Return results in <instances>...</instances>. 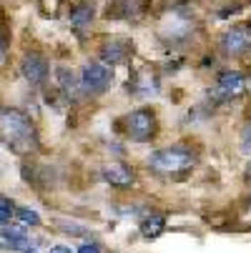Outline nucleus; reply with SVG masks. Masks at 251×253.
Listing matches in <instances>:
<instances>
[{"instance_id": "nucleus-1", "label": "nucleus", "mask_w": 251, "mask_h": 253, "mask_svg": "<svg viewBox=\"0 0 251 253\" xmlns=\"http://www.w3.org/2000/svg\"><path fill=\"white\" fill-rule=\"evenodd\" d=\"M0 140L10 146L15 153H30L38 146L30 118L15 108H0Z\"/></svg>"}, {"instance_id": "nucleus-2", "label": "nucleus", "mask_w": 251, "mask_h": 253, "mask_svg": "<svg viewBox=\"0 0 251 253\" xmlns=\"http://www.w3.org/2000/svg\"><path fill=\"white\" fill-rule=\"evenodd\" d=\"M194 161H196V156H194L191 148H186V146H171V148H161V151L151 153L149 166H151L156 173L178 175V173L191 170Z\"/></svg>"}, {"instance_id": "nucleus-3", "label": "nucleus", "mask_w": 251, "mask_h": 253, "mask_svg": "<svg viewBox=\"0 0 251 253\" xmlns=\"http://www.w3.org/2000/svg\"><path fill=\"white\" fill-rule=\"evenodd\" d=\"M113 81V68L103 65V63H86L81 70V90L86 95H100L111 88Z\"/></svg>"}, {"instance_id": "nucleus-4", "label": "nucleus", "mask_w": 251, "mask_h": 253, "mask_svg": "<svg viewBox=\"0 0 251 253\" xmlns=\"http://www.w3.org/2000/svg\"><path fill=\"white\" fill-rule=\"evenodd\" d=\"M123 128H126V135L131 140L149 143L156 135V116H153V111H149V108H138V111L126 116Z\"/></svg>"}, {"instance_id": "nucleus-5", "label": "nucleus", "mask_w": 251, "mask_h": 253, "mask_svg": "<svg viewBox=\"0 0 251 253\" xmlns=\"http://www.w3.org/2000/svg\"><path fill=\"white\" fill-rule=\"evenodd\" d=\"M251 50V33L239 25V28H231L229 33H224L221 38V53L229 55V58H241L244 53Z\"/></svg>"}, {"instance_id": "nucleus-6", "label": "nucleus", "mask_w": 251, "mask_h": 253, "mask_svg": "<svg viewBox=\"0 0 251 253\" xmlns=\"http://www.w3.org/2000/svg\"><path fill=\"white\" fill-rule=\"evenodd\" d=\"M20 73L25 76L30 85H41L48 78V60L38 53H25L20 60Z\"/></svg>"}, {"instance_id": "nucleus-7", "label": "nucleus", "mask_w": 251, "mask_h": 253, "mask_svg": "<svg viewBox=\"0 0 251 253\" xmlns=\"http://www.w3.org/2000/svg\"><path fill=\"white\" fill-rule=\"evenodd\" d=\"M128 53H131V43L123 41V38H113V41H108V43L100 48V60H103V65L113 68V65L126 63Z\"/></svg>"}, {"instance_id": "nucleus-8", "label": "nucleus", "mask_w": 251, "mask_h": 253, "mask_svg": "<svg viewBox=\"0 0 251 253\" xmlns=\"http://www.w3.org/2000/svg\"><path fill=\"white\" fill-rule=\"evenodd\" d=\"M244 88H246V81H244V76L239 73V70H226V73L219 76L216 93L221 98H236V95L244 93Z\"/></svg>"}, {"instance_id": "nucleus-9", "label": "nucleus", "mask_w": 251, "mask_h": 253, "mask_svg": "<svg viewBox=\"0 0 251 253\" xmlns=\"http://www.w3.org/2000/svg\"><path fill=\"white\" fill-rule=\"evenodd\" d=\"M103 180L116 188H128L133 183V170L126 163H108L103 166Z\"/></svg>"}, {"instance_id": "nucleus-10", "label": "nucleus", "mask_w": 251, "mask_h": 253, "mask_svg": "<svg viewBox=\"0 0 251 253\" xmlns=\"http://www.w3.org/2000/svg\"><path fill=\"white\" fill-rule=\"evenodd\" d=\"M0 233H3V241L8 243V248H13V251H25V253L33 251V241H30L25 226H5Z\"/></svg>"}, {"instance_id": "nucleus-11", "label": "nucleus", "mask_w": 251, "mask_h": 253, "mask_svg": "<svg viewBox=\"0 0 251 253\" xmlns=\"http://www.w3.org/2000/svg\"><path fill=\"white\" fill-rule=\"evenodd\" d=\"M166 228V221H163V215L158 213H151L149 218H143L141 221V236L143 238H158Z\"/></svg>"}, {"instance_id": "nucleus-12", "label": "nucleus", "mask_w": 251, "mask_h": 253, "mask_svg": "<svg viewBox=\"0 0 251 253\" xmlns=\"http://www.w3.org/2000/svg\"><path fill=\"white\" fill-rule=\"evenodd\" d=\"M91 20H93V5L91 3H81V5H76L73 10H70V25H73L76 30L88 28Z\"/></svg>"}, {"instance_id": "nucleus-13", "label": "nucleus", "mask_w": 251, "mask_h": 253, "mask_svg": "<svg viewBox=\"0 0 251 253\" xmlns=\"http://www.w3.org/2000/svg\"><path fill=\"white\" fill-rule=\"evenodd\" d=\"M58 81H60V88H63V93H65L68 98H73V95L78 93L76 78H73V73H70L68 68H60V70H58Z\"/></svg>"}, {"instance_id": "nucleus-14", "label": "nucleus", "mask_w": 251, "mask_h": 253, "mask_svg": "<svg viewBox=\"0 0 251 253\" xmlns=\"http://www.w3.org/2000/svg\"><path fill=\"white\" fill-rule=\"evenodd\" d=\"M15 215L20 218V226H38L41 223V215L33 208H15Z\"/></svg>"}, {"instance_id": "nucleus-15", "label": "nucleus", "mask_w": 251, "mask_h": 253, "mask_svg": "<svg viewBox=\"0 0 251 253\" xmlns=\"http://www.w3.org/2000/svg\"><path fill=\"white\" fill-rule=\"evenodd\" d=\"M13 213H15V203L10 198H5V196H0V223L5 226L13 218Z\"/></svg>"}, {"instance_id": "nucleus-16", "label": "nucleus", "mask_w": 251, "mask_h": 253, "mask_svg": "<svg viewBox=\"0 0 251 253\" xmlns=\"http://www.w3.org/2000/svg\"><path fill=\"white\" fill-rule=\"evenodd\" d=\"M239 148H241V153L251 156V123H246V126L241 128V135H239Z\"/></svg>"}, {"instance_id": "nucleus-17", "label": "nucleus", "mask_w": 251, "mask_h": 253, "mask_svg": "<svg viewBox=\"0 0 251 253\" xmlns=\"http://www.w3.org/2000/svg\"><path fill=\"white\" fill-rule=\"evenodd\" d=\"M78 253H103V251H100L98 243H83V246L78 248Z\"/></svg>"}, {"instance_id": "nucleus-18", "label": "nucleus", "mask_w": 251, "mask_h": 253, "mask_svg": "<svg viewBox=\"0 0 251 253\" xmlns=\"http://www.w3.org/2000/svg\"><path fill=\"white\" fill-rule=\"evenodd\" d=\"M50 253H73V251H70L68 246H53V248H50Z\"/></svg>"}, {"instance_id": "nucleus-19", "label": "nucleus", "mask_w": 251, "mask_h": 253, "mask_svg": "<svg viewBox=\"0 0 251 253\" xmlns=\"http://www.w3.org/2000/svg\"><path fill=\"white\" fill-rule=\"evenodd\" d=\"M5 58V41H3V33H0V60Z\"/></svg>"}, {"instance_id": "nucleus-20", "label": "nucleus", "mask_w": 251, "mask_h": 253, "mask_svg": "<svg viewBox=\"0 0 251 253\" xmlns=\"http://www.w3.org/2000/svg\"><path fill=\"white\" fill-rule=\"evenodd\" d=\"M246 180H251V161L246 163Z\"/></svg>"}, {"instance_id": "nucleus-21", "label": "nucleus", "mask_w": 251, "mask_h": 253, "mask_svg": "<svg viewBox=\"0 0 251 253\" xmlns=\"http://www.w3.org/2000/svg\"><path fill=\"white\" fill-rule=\"evenodd\" d=\"M0 166H3V158H0Z\"/></svg>"}]
</instances>
